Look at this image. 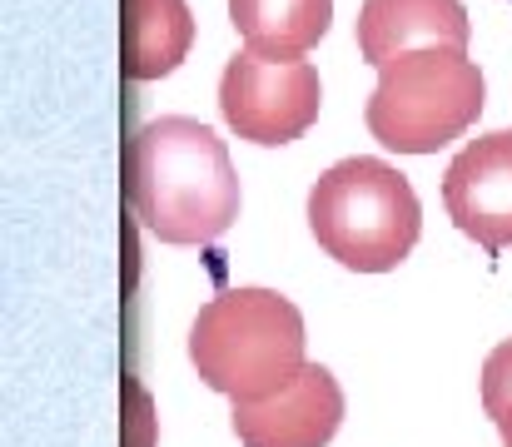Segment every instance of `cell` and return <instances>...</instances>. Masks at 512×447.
Listing matches in <instances>:
<instances>
[{
  "instance_id": "obj_9",
  "label": "cell",
  "mask_w": 512,
  "mask_h": 447,
  "mask_svg": "<svg viewBox=\"0 0 512 447\" xmlns=\"http://www.w3.org/2000/svg\"><path fill=\"white\" fill-rule=\"evenodd\" d=\"M120 65L130 80H165L194 45V15L184 0H120Z\"/></svg>"
},
{
  "instance_id": "obj_3",
  "label": "cell",
  "mask_w": 512,
  "mask_h": 447,
  "mask_svg": "<svg viewBox=\"0 0 512 447\" xmlns=\"http://www.w3.org/2000/svg\"><path fill=\"white\" fill-rule=\"evenodd\" d=\"M309 229L319 249L343 269L388 274L413 254L423 234V204L403 169H393L388 159L353 154L314 179Z\"/></svg>"
},
{
  "instance_id": "obj_2",
  "label": "cell",
  "mask_w": 512,
  "mask_h": 447,
  "mask_svg": "<svg viewBox=\"0 0 512 447\" xmlns=\"http://www.w3.org/2000/svg\"><path fill=\"white\" fill-rule=\"evenodd\" d=\"M189 363L204 388L234 403L279 398L304 363V313L274 289H229L209 298L189 328Z\"/></svg>"
},
{
  "instance_id": "obj_13",
  "label": "cell",
  "mask_w": 512,
  "mask_h": 447,
  "mask_svg": "<svg viewBox=\"0 0 512 447\" xmlns=\"http://www.w3.org/2000/svg\"><path fill=\"white\" fill-rule=\"evenodd\" d=\"M498 433H503V447H512V413L503 418V423H498Z\"/></svg>"
},
{
  "instance_id": "obj_11",
  "label": "cell",
  "mask_w": 512,
  "mask_h": 447,
  "mask_svg": "<svg viewBox=\"0 0 512 447\" xmlns=\"http://www.w3.org/2000/svg\"><path fill=\"white\" fill-rule=\"evenodd\" d=\"M483 408L493 423H503L512 413V338H503L483 363Z\"/></svg>"
},
{
  "instance_id": "obj_7",
  "label": "cell",
  "mask_w": 512,
  "mask_h": 447,
  "mask_svg": "<svg viewBox=\"0 0 512 447\" xmlns=\"http://www.w3.org/2000/svg\"><path fill=\"white\" fill-rule=\"evenodd\" d=\"M343 423V388L324 363H309L279 398L234 403L244 447H329Z\"/></svg>"
},
{
  "instance_id": "obj_1",
  "label": "cell",
  "mask_w": 512,
  "mask_h": 447,
  "mask_svg": "<svg viewBox=\"0 0 512 447\" xmlns=\"http://www.w3.org/2000/svg\"><path fill=\"white\" fill-rule=\"evenodd\" d=\"M125 194L160 244H214L244 204L224 140L189 115L150 120L130 135Z\"/></svg>"
},
{
  "instance_id": "obj_10",
  "label": "cell",
  "mask_w": 512,
  "mask_h": 447,
  "mask_svg": "<svg viewBox=\"0 0 512 447\" xmlns=\"http://www.w3.org/2000/svg\"><path fill=\"white\" fill-rule=\"evenodd\" d=\"M244 50L264 60H304L334 20V0H229Z\"/></svg>"
},
{
  "instance_id": "obj_4",
  "label": "cell",
  "mask_w": 512,
  "mask_h": 447,
  "mask_svg": "<svg viewBox=\"0 0 512 447\" xmlns=\"http://www.w3.org/2000/svg\"><path fill=\"white\" fill-rule=\"evenodd\" d=\"M488 105V85L468 50H408L378 70L363 110L373 140L393 154H438Z\"/></svg>"
},
{
  "instance_id": "obj_12",
  "label": "cell",
  "mask_w": 512,
  "mask_h": 447,
  "mask_svg": "<svg viewBox=\"0 0 512 447\" xmlns=\"http://www.w3.org/2000/svg\"><path fill=\"white\" fill-rule=\"evenodd\" d=\"M125 398H130V447H150V398L140 383H125Z\"/></svg>"
},
{
  "instance_id": "obj_5",
  "label": "cell",
  "mask_w": 512,
  "mask_h": 447,
  "mask_svg": "<svg viewBox=\"0 0 512 447\" xmlns=\"http://www.w3.org/2000/svg\"><path fill=\"white\" fill-rule=\"evenodd\" d=\"M324 110V85L309 60H264L239 50L219 75V115L249 145H289Z\"/></svg>"
},
{
  "instance_id": "obj_8",
  "label": "cell",
  "mask_w": 512,
  "mask_h": 447,
  "mask_svg": "<svg viewBox=\"0 0 512 447\" xmlns=\"http://www.w3.org/2000/svg\"><path fill=\"white\" fill-rule=\"evenodd\" d=\"M468 10L458 0H363L358 5V55L388 65L408 50H468Z\"/></svg>"
},
{
  "instance_id": "obj_6",
  "label": "cell",
  "mask_w": 512,
  "mask_h": 447,
  "mask_svg": "<svg viewBox=\"0 0 512 447\" xmlns=\"http://www.w3.org/2000/svg\"><path fill=\"white\" fill-rule=\"evenodd\" d=\"M448 219L488 254L512 244V130H488L458 149L443 174Z\"/></svg>"
}]
</instances>
